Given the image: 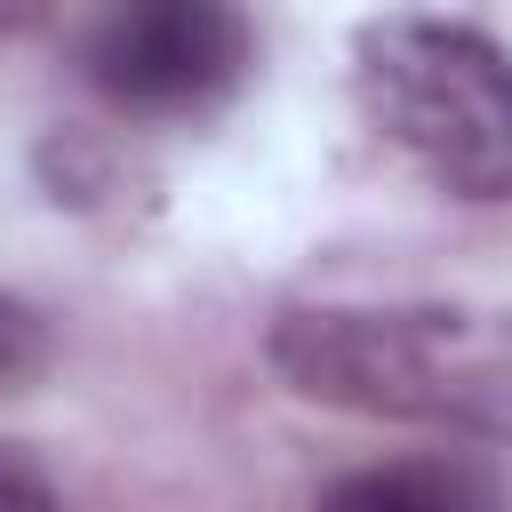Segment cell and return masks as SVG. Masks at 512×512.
I'll return each mask as SVG.
<instances>
[{
	"label": "cell",
	"instance_id": "6da1fadb",
	"mask_svg": "<svg viewBox=\"0 0 512 512\" xmlns=\"http://www.w3.org/2000/svg\"><path fill=\"white\" fill-rule=\"evenodd\" d=\"M272 368L320 408L512 448V312L296 304L272 320Z\"/></svg>",
	"mask_w": 512,
	"mask_h": 512
},
{
	"label": "cell",
	"instance_id": "7a4b0ae2",
	"mask_svg": "<svg viewBox=\"0 0 512 512\" xmlns=\"http://www.w3.org/2000/svg\"><path fill=\"white\" fill-rule=\"evenodd\" d=\"M368 128L456 200H512V56L448 16H384L352 40Z\"/></svg>",
	"mask_w": 512,
	"mask_h": 512
},
{
	"label": "cell",
	"instance_id": "3957f363",
	"mask_svg": "<svg viewBox=\"0 0 512 512\" xmlns=\"http://www.w3.org/2000/svg\"><path fill=\"white\" fill-rule=\"evenodd\" d=\"M248 64L232 0H112L88 32V80L128 112H192Z\"/></svg>",
	"mask_w": 512,
	"mask_h": 512
},
{
	"label": "cell",
	"instance_id": "277c9868",
	"mask_svg": "<svg viewBox=\"0 0 512 512\" xmlns=\"http://www.w3.org/2000/svg\"><path fill=\"white\" fill-rule=\"evenodd\" d=\"M336 504H424V512H448V504H480L488 496V480H472V472H456V464H384V472H352V480H336L328 488Z\"/></svg>",
	"mask_w": 512,
	"mask_h": 512
},
{
	"label": "cell",
	"instance_id": "5b68a950",
	"mask_svg": "<svg viewBox=\"0 0 512 512\" xmlns=\"http://www.w3.org/2000/svg\"><path fill=\"white\" fill-rule=\"evenodd\" d=\"M40 368H48V328H40V312L16 304V296H0V392H24Z\"/></svg>",
	"mask_w": 512,
	"mask_h": 512
},
{
	"label": "cell",
	"instance_id": "8992f818",
	"mask_svg": "<svg viewBox=\"0 0 512 512\" xmlns=\"http://www.w3.org/2000/svg\"><path fill=\"white\" fill-rule=\"evenodd\" d=\"M48 496H56V480L40 464H24L16 448H0V504H48Z\"/></svg>",
	"mask_w": 512,
	"mask_h": 512
},
{
	"label": "cell",
	"instance_id": "52a82bcc",
	"mask_svg": "<svg viewBox=\"0 0 512 512\" xmlns=\"http://www.w3.org/2000/svg\"><path fill=\"white\" fill-rule=\"evenodd\" d=\"M40 8H48V0H0V32H24V24H40Z\"/></svg>",
	"mask_w": 512,
	"mask_h": 512
}]
</instances>
